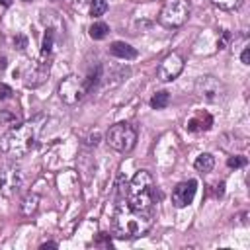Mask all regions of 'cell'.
<instances>
[{
  "instance_id": "obj_1",
  "label": "cell",
  "mask_w": 250,
  "mask_h": 250,
  "mask_svg": "<svg viewBox=\"0 0 250 250\" xmlns=\"http://www.w3.org/2000/svg\"><path fill=\"white\" fill-rule=\"evenodd\" d=\"M152 223H154L152 213L135 211L123 199V201H117L115 205L113 219H111V232L117 238H139L150 230Z\"/></svg>"
},
{
  "instance_id": "obj_2",
  "label": "cell",
  "mask_w": 250,
  "mask_h": 250,
  "mask_svg": "<svg viewBox=\"0 0 250 250\" xmlns=\"http://www.w3.org/2000/svg\"><path fill=\"white\" fill-rule=\"evenodd\" d=\"M43 121H45L43 115H35L33 119L16 125L4 139L2 145L4 152L12 158H23L25 154H29L37 145L39 133L43 129Z\"/></svg>"
},
{
  "instance_id": "obj_3",
  "label": "cell",
  "mask_w": 250,
  "mask_h": 250,
  "mask_svg": "<svg viewBox=\"0 0 250 250\" xmlns=\"http://www.w3.org/2000/svg\"><path fill=\"white\" fill-rule=\"evenodd\" d=\"M156 186H154V178L148 170H139L131 182L127 184V195H125V203L135 209V211H143V213H152L156 209Z\"/></svg>"
},
{
  "instance_id": "obj_4",
  "label": "cell",
  "mask_w": 250,
  "mask_h": 250,
  "mask_svg": "<svg viewBox=\"0 0 250 250\" xmlns=\"http://www.w3.org/2000/svg\"><path fill=\"white\" fill-rule=\"evenodd\" d=\"M189 14H191L189 0H166L158 12V23L168 29H178L189 20Z\"/></svg>"
},
{
  "instance_id": "obj_5",
  "label": "cell",
  "mask_w": 250,
  "mask_h": 250,
  "mask_svg": "<svg viewBox=\"0 0 250 250\" xmlns=\"http://www.w3.org/2000/svg\"><path fill=\"white\" fill-rule=\"evenodd\" d=\"M105 143L117 152H131L137 145V129L131 123H115L107 129Z\"/></svg>"
},
{
  "instance_id": "obj_6",
  "label": "cell",
  "mask_w": 250,
  "mask_h": 250,
  "mask_svg": "<svg viewBox=\"0 0 250 250\" xmlns=\"http://www.w3.org/2000/svg\"><path fill=\"white\" fill-rule=\"evenodd\" d=\"M88 88L82 76L78 74H68L59 82V98L66 105H76L88 96Z\"/></svg>"
},
{
  "instance_id": "obj_7",
  "label": "cell",
  "mask_w": 250,
  "mask_h": 250,
  "mask_svg": "<svg viewBox=\"0 0 250 250\" xmlns=\"http://www.w3.org/2000/svg\"><path fill=\"white\" fill-rule=\"evenodd\" d=\"M25 186V174L16 164H4L0 168V193L4 197H14L23 191Z\"/></svg>"
},
{
  "instance_id": "obj_8",
  "label": "cell",
  "mask_w": 250,
  "mask_h": 250,
  "mask_svg": "<svg viewBox=\"0 0 250 250\" xmlns=\"http://www.w3.org/2000/svg\"><path fill=\"white\" fill-rule=\"evenodd\" d=\"M195 92H197V96L201 100L215 104V102H221L225 98L227 88L219 78H215L211 74H205V76H199L195 80Z\"/></svg>"
},
{
  "instance_id": "obj_9",
  "label": "cell",
  "mask_w": 250,
  "mask_h": 250,
  "mask_svg": "<svg viewBox=\"0 0 250 250\" xmlns=\"http://www.w3.org/2000/svg\"><path fill=\"white\" fill-rule=\"evenodd\" d=\"M182 70H184V57L178 51H172L160 61L156 76H158L160 82H172L180 76Z\"/></svg>"
},
{
  "instance_id": "obj_10",
  "label": "cell",
  "mask_w": 250,
  "mask_h": 250,
  "mask_svg": "<svg viewBox=\"0 0 250 250\" xmlns=\"http://www.w3.org/2000/svg\"><path fill=\"white\" fill-rule=\"evenodd\" d=\"M195 191H197V182H195V180L180 182V184L172 189V203H174V207H178V209L188 207V205L193 201Z\"/></svg>"
},
{
  "instance_id": "obj_11",
  "label": "cell",
  "mask_w": 250,
  "mask_h": 250,
  "mask_svg": "<svg viewBox=\"0 0 250 250\" xmlns=\"http://www.w3.org/2000/svg\"><path fill=\"white\" fill-rule=\"evenodd\" d=\"M109 55L111 57H115V59H121V61H133V59H137V49L135 47H131L129 43H125V41H113L111 45H109Z\"/></svg>"
},
{
  "instance_id": "obj_12",
  "label": "cell",
  "mask_w": 250,
  "mask_h": 250,
  "mask_svg": "<svg viewBox=\"0 0 250 250\" xmlns=\"http://www.w3.org/2000/svg\"><path fill=\"white\" fill-rule=\"evenodd\" d=\"M49 64H51V62L39 59L37 64L25 74V84H27V86H39V84L47 78V74H49Z\"/></svg>"
},
{
  "instance_id": "obj_13",
  "label": "cell",
  "mask_w": 250,
  "mask_h": 250,
  "mask_svg": "<svg viewBox=\"0 0 250 250\" xmlns=\"http://www.w3.org/2000/svg\"><path fill=\"white\" fill-rule=\"evenodd\" d=\"M37 209H39V195L37 193H25L21 203H20V213L23 217H31V215H35Z\"/></svg>"
},
{
  "instance_id": "obj_14",
  "label": "cell",
  "mask_w": 250,
  "mask_h": 250,
  "mask_svg": "<svg viewBox=\"0 0 250 250\" xmlns=\"http://www.w3.org/2000/svg\"><path fill=\"white\" fill-rule=\"evenodd\" d=\"M53 45H55V29L47 27L43 33V43H41V61H51V53H53Z\"/></svg>"
},
{
  "instance_id": "obj_15",
  "label": "cell",
  "mask_w": 250,
  "mask_h": 250,
  "mask_svg": "<svg viewBox=\"0 0 250 250\" xmlns=\"http://www.w3.org/2000/svg\"><path fill=\"white\" fill-rule=\"evenodd\" d=\"M193 168H195L197 172H201V174L211 172V170L215 168V156H213V154H209V152H201V154L195 158Z\"/></svg>"
},
{
  "instance_id": "obj_16",
  "label": "cell",
  "mask_w": 250,
  "mask_h": 250,
  "mask_svg": "<svg viewBox=\"0 0 250 250\" xmlns=\"http://www.w3.org/2000/svg\"><path fill=\"white\" fill-rule=\"evenodd\" d=\"M88 33H90V37H92V39L102 41V39H105V37H107L109 27H107V23H104V21H94V23L90 25Z\"/></svg>"
},
{
  "instance_id": "obj_17",
  "label": "cell",
  "mask_w": 250,
  "mask_h": 250,
  "mask_svg": "<svg viewBox=\"0 0 250 250\" xmlns=\"http://www.w3.org/2000/svg\"><path fill=\"white\" fill-rule=\"evenodd\" d=\"M168 104H170V94L166 90H160L150 98V107L152 109H164Z\"/></svg>"
},
{
  "instance_id": "obj_18",
  "label": "cell",
  "mask_w": 250,
  "mask_h": 250,
  "mask_svg": "<svg viewBox=\"0 0 250 250\" xmlns=\"http://www.w3.org/2000/svg\"><path fill=\"white\" fill-rule=\"evenodd\" d=\"M213 6H217L219 10H227V12H232V10H238L242 6L244 0H209Z\"/></svg>"
},
{
  "instance_id": "obj_19",
  "label": "cell",
  "mask_w": 250,
  "mask_h": 250,
  "mask_svg": "<svg viewBox=\"0 0 250 250\" xmlns=\"http://www.w3.org/2000/svg\"><path fill=\"white\" fill-rule=\"evenodd\" d=\"M107 12V0H90V14L94 18H100Z\"/></svg>"
},
{
  "instance_id": "obj_20",
  "label": "cell",
  "mask_w": 250,
  "mask_h": 250,
  "mask_svg": "<svg viewBox=\"0 0 250 250\" xmlns=\"http://www.w3.org/2000/svg\"><path fill=\"white\" fill-rule=\"evenodd\" d=\"M246 156H242V154H232V156H229V160H227V164H229V168H242V166H246Z\"/></svg>"
},
{
  "instance_id": "obj_21",
  "label": "cell",
  "mask_w": 250,
  "mask_h": 250,
  "mask_svg": "<svg viewBox=\"0 0 250 250\" xmlns=\"http://www.w3.org/2000/svg\"><path fill=\"white\" fill-rule=\"evenodd\" d=\"M229 41H230V33H229V31H221V35H219V39H217V47H219V49H227Z\"/></svg>"
},
{
  "instance_id": "obj_22",
  "label": "cell",
  "mask_w": 250,
  "mask_h": 250,
  "mask_svg": "<svg viewBox=\"0 0 250 250\" xmlns=\"http://www.w3.org/2000/svg\"><path fill=\"white\" fill-rule=\"evenodd\" d=\"M12 94H14V92H12V88H10L8 84H2V82H0V102L10 100V98H12Z\"/></svg>"
},
{
  "instance_id": "obj_23",
  "label": "cell",
  "mask_w": 250,
  "mask_h": 250,
  "mask_svg": "<svg viewBox=\"0 0 250 250\" xmlns=\"http://www.w3.org/2000/svg\"><path fill=\"white\" fill-rule=\"evenodd\" d=\"M14 43L18 45V49H20V51H23V49H25V45H27V39H25L23 35H16V37H14Z\"/></svg>"
},
{
  "instance_id": "obj_24",
  "label": "cell",
  "mask_w": 250,
  "mask_h": 250,
  "mask_svg": "<svg viewBox=\"0 0 250 250\" xmlns=\"http://www.w3.org/2000/svg\"><path fill=\"white\" fill-rule=\"evenodd\" d=\"M240 61H242V64H250V47H244V51L240 55Z\"/></svg>"
},
{
  "instance_id": "obj_25",
  "label": "cell",
  "mask_w": 250,
  "mask_h": 250,
  "mask_svg": "<svg viewBox=\"0 0 250 250\" xmlns=\"http://www.w3.org/2000/svg\"><path fill=\"white\" fill-rule=\"evenodd\" d=\"M39 248H41V250H47V248H57V242H45V244H41Z\"/></svg>"
},
{
  "instance_id": "obj_26",
  "label": "cell",
  "mask_w": 250,
  "mask_h": 250,
  "mask_svg": "<svg viewBox=\"0 0 250 250\" xmlns=\"http://www.w3.org/2000/svg\"><path fill=\"white\" fill-rule=\"evenodd\" d=\"M223 188H225V184H223V182H221V184H219V186H217V197H221V195H223V191H225V189H223Z\"/></svg>"
},
{
  "instance_id": "obj_27",
  "label": "cell",
  "mask_w": 250,
  "mask_h": 250,
  "mask_svg": "<svg viewBox=\"0 0 250 250\" xmlns=\"http://www.w3.org/2000/svg\"><path fill=\"white\" fill-rule=\"evenodd\" d=\"M0 4H2V6H4V8H8V6H10V4H12V0H0Z\"/></svg>"
},
{
  "instance_id": "obj_28",
  "label": "cell",
  "mask_w": 250,
  "mask_h": 250,
  "mask_svg": "<svg viewBox=\"0 0 250 250\" xmlns=\"http://www.w3.org/2000/svg\"><path fill=\"white\" fill-rule=\"evenodd\" d=\"M21 2H31V0H21Z\"/></svg>"
}]
</instances>
